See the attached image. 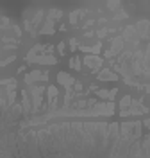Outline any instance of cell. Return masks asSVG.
<instances>
[{
  "instance_id": "1",
  "label": "cell",
  "mask_w": 150,
  "mask_h": 158,
  "mask_svg": "<svg viewBox=\"0 0 150 158\" xmlns=\"http://www.w3.org/2000/svg\"><path fill=\"white\" fill-rule=\"evenodd\" d=\"M59 81H61L63 85H66V86H70V85L73 83V79H72L70 75H66V74H59Z\"/></svg>"
},
{
  "instance_id": "2",
  "label": "cell",
  "mask_w": 150,
  "mask_h": 158,
  "mask_svg": "<svg viewBox=\"0 0 150 158\" xmlns=\"http://www.w3.org/2000/svg\"><path fill=\"white\" fill-rule=\"evenodd\" d=\"M72 63H73V68H79V59H73Z\"/></svg>"
}]
</instances>
